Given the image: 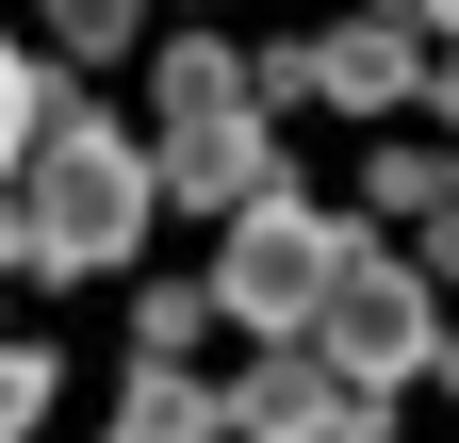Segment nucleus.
<instances>
[{
    "mask_svg": "<svg viewBox=\"0 0 459 443\" xmlns=\"http://www.w3.org/2000/svg\"><path fill=\"white\" fill-rule=\"evenodd\" d=\"M328 263H344V230H328V213H296V181H279V197L230 213V247H213V312H230V328H312Z\"/></svg>",
    "mask_w": 459,
    "mask_h": 443,
    "instance_id": "nucleus-3",
    "label": "nucleus"
},
{
    "mask_svg": "<svg viewBox=\"0 0 459 443\" xmlns=\"http://www.w3.org/2000/svg\"><path fill=\"white\" fill-rule=\"evenodd\" d=\"M33 411H49V345H0V443H17Z\"/></svg>",
    "mask_w": 459,
    "mask_h": 443,
    "instance_id": "nucleus-12",
    "label": "nucleus"
},
{
    "mask_svg": "<svg viewBox=\"0 0 459 443\" xmlns=\"http://www.w3.org/2000/svg\"><path fill=\"white\" fill-rule=\"evenodd\" d=\"M148 181L181 197V213H247V197H279V132L263 116H197V132L148 148Z\"/></svg>",
    "mask_w": 459,
    "mask_h": 443,
    "instance_id": "nucleus-5",
    "label": "nucleus"
},
{
    "mask_svg": "<svg viewBox=\"0 0 459 443\" xmlns=\"http://www.w3.org/2000/svg\"><path fill=\"white\" fill-rule=\"evenodd\" d=\"M33 132H49V66H33V49H0V181L33 164Z\"/></svg>",
    "mask_w": 459,
    "mask_h": 443,
    "instance_id": "nucleus-9",
    "label": "nucleus"
},
{
    "mask_svg": "<svg viewBox=\"0 0 459 443\" xmlns=\"http://www.w3.org/2000/svg\"><path fill=\"white\" fill-rule=\"evenodd\" d=\"M33 33L66 49V66H99V49H132V33H148V0H33Z\"/></svg>",
    "mask_w": 459,
    "mask_h": 443,
    "instance_id": "nucleus-8",
    "label": "nucleus"
},
{
    "mask_svg": "<svg viewBox=\"0 0 459 443\" xmlns=\"http://www.w3.org/2000/svg\"><path fill=\"white\" fill-rule=\"evenodd\" d=\"M312 345H328V378H361V395L427 378V361H443V296H427V263H411V247H361V230H344L328 296H312Z\"/></svg>",
    "mask_w": 459,
    "mask_h": 443,
    "instance_id": "nucleus-2",
    "label": "nucleus"
},
{
    "mask_svg": "<svg viewBox=\"0 0 459 443\" xmlns=\"http://www.w3.org/2000/svg\"><path fill=\"white\" fill-rule=\"evenodd\" d=\"M148 148L99 116V99H66L49 83V132H33V164H17V213H33V263H66V280H99V263H132V230H148Z\"/></svg>",
    "mask_w": 459,
    "mask_h": 443,
    "instance_id": "nucleus-1",
    "label": "nucleus"
},
{
    "mask_svg": "<svg viewBox=\"0 0 459 443\" xmlns=\"http://www.w3.org/2000/svg\"><path fill=\"white\" fill-rule=\"evenodd\" d=\"M132 328H148V361H181L197 328H213V280H164V296H132Z\"/></svg>",
    "mask_w": 459,
    "mask_h": 443,
    "instance_id": "nucleus-11",
    "label": "nucleus"
},
{
    "mask_svg": "<svg viewBox=\"0 0 459 443\" xmlns=\"http://www.w3.org/2000/svg\"><path fill=\"white\" fill-rule=\"evenodd\" d=\"M427 66H443V33L411 17V0H361V17H328V33H312V83L344 99V116H394Z\"/></svg>",
    "mask_w": 459,
    "mask_h": 443,
    "instance_id": "nucleus-4",
    "label": "nucleus"
},
{
    "mask_svg": "<svg viewBox=\"0 0 459 443\" xmlns=\"http://www.w3.org/2000/svg\"><path fill=\"white\" fill-rule=\"evenodd\" d=\"M115 443H230V427H213V395L181 361H132V378H115Z\"/></svg>",
    "mask_w": 459,
    "mask_h": 443,
    "instance_id": "nucleus-6",
    "label": "nucleus"
},
{
    "mask_svg": "<svg viewBox=\"0 0 459 443\" xmlns=\"http://www.w3.org/2000/svg\"><path fill=\"white\" fill-rule=\"evenodd\" d=\"M17 263H33V213H17V181H0V280H17Z\"/></svg>",
    "mask_w": 459,
    "mask_h": 443,
    "instance_id": "nucleus-13",
    "label": "nucleus"
},
{
    "mask_svg": "<svg viewBox=\"0 0 459 443\" xmlns=\"http://www.w3.org/2000/svg\"><path fill=\"white\" fill-rule=\"evenodd\" d=\"M443 197H459V164H443V148H394V132H377V213H443Z\"/></svg>",
    "mask_w": 459,
    "mask_h": 443,
    "instance_id": "nucleus-10",
    "label": "nucleus"
},
{
    "mask_svg": "<svg viewBox=\"0 0 459 443\" xmlns=\"http://www.w3.org/2000/svg\"><path fill=\"white\" fill-rule=\"evenodd\" d=\"M427 83H443V116H459V33H443V66H427Z\"/></svg>",
    "mask_w": 459,
    "mask_h": 443,
    "instance_id": "nucleus-14",
    "label": "nucleus"
},
{
    "mask_svg": "<svg viewBox=\"0 0 459 443\" xmlns=\"http://www.w3.org/2000/svg\"><path fill=\"white\" fill-rule=\"evenodd\" d=\"M197 116H247V49H230V33L164 49V132H197Z\"/></svg>",
    "mask_w": 459,
    "mask_h": 443,
    "instance_id": "nucleus-7",
    "label": "nucleus"
},
{
    "mask_svg": "<svg viewBox=\"0 0 459 443\" xmlns=\"http://www.w3.org/2000/svg\"><path fill=\"white\" fill-rule=\"evenodd\" d=\"M411 17H427V33H459V0H411Z\"/></svg>",
    "mask_w": 459,
    "mask_h": 443,
    "instance_id": "nucleus-15",
    "label": "nucleus"
}]
</instances>
